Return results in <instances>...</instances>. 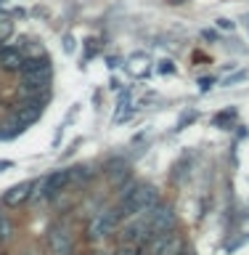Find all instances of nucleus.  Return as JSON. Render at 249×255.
<instances>
[{
	"instance_id": "9d476101",
	"label": "nucleus",
	"mask_w": 249,
	"mask_h": 255,
	"mask_svg": "<svg viewBox=\"0 0 249 255\" xmlns=\"http://www.w3.org/2000/svg\"><path fill=\"white\" fill-rule=\"evenodd\" d=\"M0 13L3 16H11V13H21V8L11 3V0H0Z\"/></svg>"
},
{
	"instance_id": "7ed1b4c3",
	"label": "nucleus",
	"mask_w": 249,
	"mask_h": 255,
	"mask_svg": "<svg viewBox=\"0 0 249 255\" xmlns=\"http://www.w3.org/2000/svg\"><path fill=\"white\" fill-rule=\"evenodd\" d=\"M69 183V170H56L51 175H43L40 181H35L32 197H53Z\"/></svg>"
},
{
	"instance_id": "f03ea898",
	"label": "nucleus",
	"mask_w": 249,
	"mask_h": 255,
	"mask_svg": "<svg viewBox=\"0 0 249 255\" xmlns=\"http://www.w3.org/2000/svg\"><path fill=\"white\" fill-rule=\"evenodd\" d=\"M119 223H122V215H119V210L114 207V210H103V213L95 215V218L90 221V226H87V231H90L93 239H101V237L114 234V231L119 229Z\"/></svg>"
},
{
	"instance_id": "1a4fd4ad",
	"label": "nucleus",
	"mask_w": 249,
	"mask_h": 255,
	"mask_svg": "<svg viewBox=\"0 0 249 255\" xmlns=\"http://www.w3.org/2000/svg\"><path fill=\"white\" fill-rule=\"evenodd\" d=\"M143 253V247L141 245H133V242H122L119 245V250L114 255H141Z\"/></svg>"
},
{
	"instance_id": "f257e3e1",
	"label": "nucleus",
	"mask_w": 249,
	"mask_h": 255,
	"mask_svg": "<svg viewBox=\"0 0 249 255\" xmlns=\"http://www.w3.org/2000/svg\"><path fill=\"white\" fill-rule=\"evenodd\" d=\"M157 202H159V197H157V191L151 189V186L130 183L127 191L122 194V202H119L117 210H119V215H122V221H125V218H135V215L149 213Z\"/></svg>"
},
{
	"instance_id": "6e6552de",
	"label": "nucleus",
	"mask_w": 249,
	"mask_h": 255,
	"mask_svg": "<svg viewBox=\"0 0 249 255\" xmlns=\"http://www.w3.org/2000/svg\"><path fill=\"white\" fill-rule=\"evenodd\" d=\"M146 69H149V59L143 53H135L130 61H127V72L135 77H141V75H146Z\"/></svg>"
},
{
	"instance_id": "9b49d317",
	"label": "nucleus",
	"mask_w": 249,
	"mask_h": 255,
	"mask_svg": "<svg viewBox=\"0 0 249 255\" xmlns=\"http://www.w3.org/2000/svg\"><path fill=\"white\" fill-rule=\"evenodd\" d=\"M11 237V221L5 215H0V239H8Z\"/></svg>"
},
{
	"instance_id": "423d86ee",
	"label": "nucleus",
	"mask_w": 249,
	"mask_h": 255,
	"mask_svg": "<svg viewBox=\"0 0 249 255\" xmlns=\"http://www.w3.org/2000/svg\"><path fill=\"white\" fill-rule=\"evenodd\" d=\"M32 189H35V181H24V183H16V186H11L3 194V202L8 207H19L24 205L27 199H32Z\"/></svg>"
},
{
	"instance_id": "0eeeda50",
	"label": "nucleus",
	"mask_w": 249,
	"mask_h": 255,
	"mask_svg": "<svg viewBox=\"0 0 249 255\" xmlns=\"http://www.w3.org/2000/svg\"><path fill=\"white\" fill-rule=\"evenodd\" d=\"M24 64V53L19 48H0V69L5 72H19Z\"/></svg>"
},
{
	"instance_id": "4468645a",
	"label": "nucleus",
	"mask_w": 249,
	"mask_h": 255,
	"mask_svg": "<svg viewBox=\"0 0 249 255\" xmlns=\"http://www.w3.org/2000/svg\"><path fill=\"white\" fill-rule=\"evenodd\" d=\"M178 255H191V253H178Z\"/></svg>"
},
{
	"instance_id": "f8f14e48",
	"label": "nucleus",
	"mask_w": 249,
	"mask_h": 255,
	"mask_svg": "<svg viewBox=\"0 0 249 255\" xmlns=\"http://www.w3.org/2000/svg\"><path fill=\"white\" fill-rule=\"evenodd\" d=\"M8 32H11V24H8V21H3V19H0V37H5V35H8Z\"/></svg>"
},
{
	"instance_id": "20e7f679",
	"label": "nucleus",
	"mask_w": 249,
	"mask_h": 255,
	"mask_svg": "<svg viewBox=\"0 0 249 255\" xmlns=\"http://www.w3.org/2000/svg\"><path fill=\"white\" fill-rule=\"evenodd\" d=\"M48 247H51L53 255H69L72 247H75V239H72L67 226H51L48 229Z\"/></svg>"
},
{
	"instance_id": "ddd939ff",
	"label": "nucleus",
	"mask_w": 249,
	"mask_h": 255,
	"mask_svg": "<svg viewBox=\"0 0 249 255\" xmlns=\"http://www.w3.org/2000/svg\"><path fill=\"white\" fill-rule=\"evenodd\" d=\"M175 67H172V61L167 59V61H162V67H159V72H172Z\"/></svg>"
},
{
	"instance_id": "39448f33",
	"label": "nucleus",
	"mask_w": 249,
	"mask_h": 255,
	"mask_svg": "<svg viewBox=\"0 0 249 255\" xmlns=\"http://www.w3.org/2000/svg\"><path fill=\"white\" fill-rule=\"evenodd\" d=\"M40 115H43V101L40 99H32V101H27V104H21L19 109L13 112V128H27V125H32L35 120H40Z\"/></svg>"
}]
</instances>
